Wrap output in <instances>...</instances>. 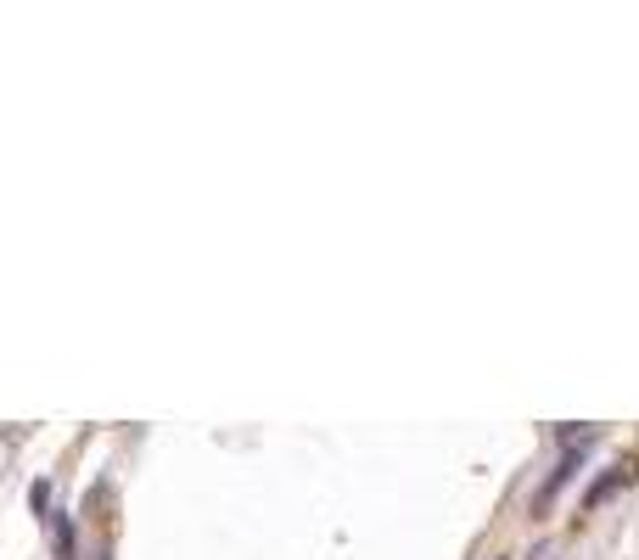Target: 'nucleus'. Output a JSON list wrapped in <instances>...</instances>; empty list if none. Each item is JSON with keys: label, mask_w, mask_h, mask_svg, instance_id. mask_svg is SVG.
Segmentation results:
<instances>
[{"label": "nucleus", "mask_w": 639, "mask_h": 560, "mask_svg": "<svg viewBox=\"0 0 639 560\" xmlns=\"http://www.w3.org/2000/svg\"><path fill=\"white\" fill-rule=\"evenodd\" d=\"M623 482H628V465H611V471H606V476H600L595 488L583 493V504H589V510H595V504H606V499H611V493L623 488Z\"/></svg>", "instance_id": "f03ea898"}, {"label": "nucleus", "mask_w": 639, "mask_h": 560, "mask_svg": "<svg viewBox=\"0 0 639 560\" xmlns=\"http://www.w3.org/2000/svg\"><path fill=\"white\" fill-rule=\"evenodd\" d=\"M589 443H595V432L583 437V443H572V454H567V460H561V465H555V471H550V482H544V488H539V499H533V504H539V510H544V504H550V499H555V493H561V488H567L572 476H578V465L589 460Z\"/></svg>", "instance_id": "f257e3e1"}]
</instances>
